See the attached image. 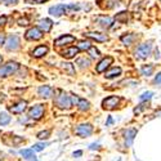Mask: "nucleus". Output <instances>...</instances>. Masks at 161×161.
Wrapping results in <instances>:
<instances>
[{"label": "nucleus", "instance_id": "nucleus-1", "mask_svg": "<svg viewBox=\"0 0 161 161\" xmlns=\"http://www.w3.org/2000/svg\"><path fill=\"white\" fill-rule=\"evenodd\" d=\"M54 103L57 107H59L62 110H70L72 107L71 97L63 90H57V96L54 97Z\"/></svg>", "mask_w": 161, "mask_h": 161}, {"label": "nucleus", "instance_id": "nucleus-2", "mask_svg": "<svg viewBox=\"0 0 161 161\" xmlns=\"http://www.w3.org/2000/svg\"><path fill=\"white\" fill-rule=\"evenodd\" d=\"M19 69V64L17 62H8L0 67V77H7L13 75Z\"/></svg>", "mask_w": 161, "mask_h": 161}, {"label": "nucleus", "instance_id": "nucleus-3", "mask_svg": "<svg viewBox=\"0 0 161 161\" xmlns=\"http://www.w3.org/2000/svg\"><path fill=\"white\" fill-rule=\"evenodd\" d=\"M151 50H152V44L151 42L148 43H144V44H141L138 48H137V52H136V56L141 59H144L147 58L150 54H151Z\"/></svg>", "mask_w": 161, "mask_h": 161}, {"label": "nucleus", "instance_id": "nucleus-4", "mask_svg": "<svg viewBox=\"0 0 161 161\" xmlns=\"http://www.w3.org/2000/svg\"><path fill=\"white\" fill-rule=\"evenodd\" d=\"M120 97H116V96H111V97H107L106 99H103L102 102V106L104 110H114L119 106L120 103Z\"/></svg>", "mask_w": 161, "mask_h": 161}, {"label": "nucleus", "instance_id": "nucleus-5", "mask_svg": "<svg viewBox=\"0 0 161 161\" xmlns=\"http://www.w3.org/2000/svg\"><path fill=\"white\" fill-rule=\"evenodd\" d=\"M44 106L43 104H35L29 110V116L34 120H40L44 116Z\"/></svg>", "mask_w": 161, "mask_h": 161}, {"label": "nucleus", "instance_id": "nucleus-6", "mask_svg": "<svg viewBox=\"0 0 161 161\" xmlns=\"http://www.w3.org/2000/svg\"><path fill=\"white\" fill-rule=\"evenodd\" d=\"M92 131H93V126L90 124H81V125H79L75 129V133L77 134L79 137H83V138L89 137L92 134Z\"/></svg>", "mask_w": 161, "mask_h": 161}, {"label": "nucleus", "instance_id": "nucleus-7", "mask_svg": "<svg viewBox=\"0 0 161 161\" xmlns=\"http://www.w3.org/2000/svg\"><path fill=\"white\" fill-rule=\"evenodd\" d=\"M5 48H7V50H17L19 48V36L18 35H10V36H8Z\"/></svg>", "mask_w": 161, "mask_h": 161}, {"label": "nucleus", "instance_id": "nucleus-8", "mask_svg": "<svg viewBox=\"0 0 161 161\" xmlns=\"http://www.w3.org/2000/svg\"><path fill=\"white\" fill-rule=\"evenodd\" d=\"M25 37L27 40H40L43 37V31L39 27H31L27 32H26Z\"/></svg>", "mask_w": 161, "mask_h": 161}, {"label": "nucleus", "instance_id": "nucleus-9", "mask_svg": "<svg viewBox=\"0 0 161 161\" xmlns=\"http://www.w3.org/2000/svg\"><path fill=\"white\" fill-rule=\"evenodd\" d=\"M75 42V36L72 35H62L58 39L54 40V44L57 47H62V45H67V44H72Z\"/></svg>", "mask_w": 161, "mask_h": 161}, {"label": "nucleus", "instance_id": "nucleus-10", "mask_svg": "<svg viewBox=\"0 0 161 161\" xmlns=\"http://www.w3.org/2000/svg\"><path fill=\"white\" fill-rule=\"evenodd\" d=\"M112 62H114V58H112V57H106V58H103V59L97 64L96 71H97L98 74L104 72V71H106V69H108L110 64H111Z\"/></svg>", "mask_w": 161, "mask_h": 161}, {"label": "nucleus", "instance_id": "nucleus-11", "mask_svg": "<svg viewBox=\"0 0 161 161\" xmlns=\"http://www.w3.org/2000/svg\"><path fill=\"white\" fill-rule=\"evenodd\" d=\"M26 107H27V102H26V101H19V102H17L16 104L10 106V107H9V111H10L12 114L18 115V114H22V112L26 110Z\"/></svg>", "mask_w": 161, "mask_h": 161}, {"label": "nucleus", "instance_id": "nucleus-12", "mask_svg": "<svg viewBox=\"0 0 161 161\" xmlns=\"http://www.w3.org/2000/svg\"><path fill=\"white\" fill-rule=\"evenodd\" d=\"M84 35H85V37L96 40V42H99V43H104V42L108 40V36H107L106 34H101V32H86Z\"/></svg>", "mask_w": 161, "mask_h": 161}, {"label": "nucleus", "instance_id": "nucleus-13", "mask_svg": "<svg viewBox=\"0 0 161 161\" xmlns=\"http://www.w3.org/2000/svg\"><path fill=\"white\" fill-rule=\"evenodd\" d=\"M96 22L101 26V27H103V29H110L112 26L114 19L111 17H107V16H98L96 18Z\"/></svg>", "mask_w": 161, "mask_h": 161}, {"label": "nucleus", "instance_id": "nucleus-14", "mask_svg": "<svg viewBox=\"0 0 161 161\" xmlns=\"http://www.w3.org/2000/svg\"><path fill=\"white\" fill-rule=\"evenodd\" d=\"M66 12H67V8L63 4H58V5H54V7L49 8V13L52 16H54V17H61L62 14H64Z\"/></svg>", "mask_w": 161, "mask_h": 161}, {"label": "nucleus", "instance_id": "nucleus-15", "mask_svg": "<svg viewBox=\"0 0 161 161\" xmlns=\"http://www.w3.org/2000/svg\"><path fill=\"white\" fill-rule=\"evenodd\" d=\"M49 52V48L47 45H39L32 50V57L35 58H40V57H44L47 53Z\"/></svg>", "mask_w": 161, "mask_h": 161}, {"label": "nucleus", "instance_id": "nucleus-16", "mask_svg": "<svg viewBox=\"0 0 161 161\" xmlns=\"http://www.w3.org/2000/svg\"><path fill=\"white\" fill-rule=\"evenodd\" d=\"M74 102L76 103L77 108H79V110H81V111H88V110L90 108V103H89L88 101L83 99V98H77V97H75V98H74Z\"/></svg>", "mask_w": 161, "mask_h": 161}, {"label": "nucleus", "instance_id": "nucleus-17", "mask_svg": "<svg viewBox=\"0 0 161 161\" xmlns=\"http://www.w3.org/2000/svg\"><path fill=\"white\" fill-rule=\"evenodd\" d=\"M37 93H39V96L43 97V98H50L53 94V89L48 85H43L37 89Z\"/></svg>", "mask_w": 161, "mask_h": 161}, {"label": "nucleus", "instance_id": "nucleus-18", "mask_svg": "<svg viewBox=\"0 0 161 161\" xmlns=\"http://www.w3.org/2000/svg\"><path fill=\"white\" fill-rule=\"evenodd\" d=\"M52 26H53V22L49 18H44L39 22V29L43 32H49L52 30Z\"/></svg>", "mask_w": 161, "mask_h": 161}, {"label": "nucleus", "instance_id": "nucleus-19", "mask_svg": "<svg viewBox=\"0 0 161 161\" xmlns=\"http://www.w3.org/2000/svg\"><path fill=\"white\" fill-rule=\"evenodd\" d=\"M137 136V129H128L125 131V142H126V146H131L133 144V141H134V137Z\"/></svg>", "mask_w": 161, "mask_h": 161}, {"label": "nucleus", "instance_id": "nucleus-20", "mask_svg": "<svg viewBox=\"0 0 161 161\" xmlns=\"http://www.w3.org/2000/svg\"><path fill=\"white\" fill-rule=\"evenodd\" d=\"M77 53H79L77 47H70V48H67L66 50L62 52V56L64 58H67V59H70V58H74L77 54Z\"/></svg>", "mask_w": 161, "mask_h": 161}, {"label": "nucleus", "instance_id": "nucleus-21", "mask_svg": "<svg viewBox=\"0 0 161 161\" xmlns=\"http://www.w3.org/2000/svg\"><path fill=\"white\" fill-rule=\"evenodd\" d=\"M136 39H137V35H134V34H126L120 37V40H121L123 44H125V45H131Z\"/></svg>", "mask_w": 161, "mask_h": 161}, {"label": "nucleus", "instance_id": "nucleus-22", "mask_svg": "<svg viewBox=\"0 0 161 161\" xmlns=\"http://www.w3.org/2000/svg\"><path fill=\"white\" fill-rule=\"evenodd\" d=\"M21 155L26 158V161H39L36 158V156L34 155V151L32 150H22L21 151Z\"/></svg>", "mask_w": 161, "mask_h": 161}, {"label": "nucleus", "instance_id": "nucleus-23", "mask_svg": "<svg viewBox=\"0 0 161 161\" xmlns=\"http://www.w3.org/2000/svg\"><path fill=\"white\" fill-rule=\"evenodd\" d=\"M120 74H121V69H120V67H114L112 70L106 72V77L107 79H114V77H117Z\"/></svg>", "mask_w": 161, "mask_h": 161}, {"label": "nucleus", "instance_id": "nucleus-24", "mask_svg": "<svg viewBox=\"0 0 161 161\" xmlns=\"http://www.w3.org/2000/svg\"><path fill=\"white\" fill-rule=\"evenodd\" d=\"M115 19L120 23H126L129 21V16H128V12H120L119 14L115 17Z\"/></svg>", "mask_w": 161, "mask_h": 161}, {"label": "nucleus", "instance_id": "nucleus-25", "mask_svg": "<svg viewBox=\"0 0 161 161\" xmlns=\"http://www.w3.org/2000/svg\"><path fill=\"white\" fill-rule=\"evenodd\" d=\"M141 72H142V75H144V76H151V75L153 74V66H152V64H146V66H143L142 69H141Z\"/></svg>", "mask_w": 161, "mask_h": 161}, {"label": "nucleus", "instance_id": "nucleus-26", "mask_svg": "<svg viewBox=\"0 0 161 161\" xmlns=\"http://www.w3.org/2000/svg\"><path fill=\"white\" fill-rule=\"evenodd\" d=\"M90 43L88 42V40H80V42L77 43V49L79 50H89L90 48Z\"/></svg>", "mask_w": 161, "mask_h": 161}, {"label": "nucleus", "instance_id": "nucleus-27", "mask_svg": "<svg viewBox=\"0 0 161 161\" xmlns=\"http://www.w3.org/2000/svg\"><path fill=\"white\" fill-rule=\"evenodd\" d=\"M9 123H10V116L7 112H2V114H0V125L4 126L7 124H9Z\"/></svg>", "mask_w": 161, "mask_h": 161}, {"label": "nucleus", "instance_id": "nucleus-28", "mask_svg": "<svg viewBox=\"0 0 161 161\" xmlns=\"http://www.w3.org/2000/svg\"><path fill=\"white\" fill-rule=\"evenodd\" d=\"M76 64H79L80 69H85V67H88L90 63H89V59H86L85 57H81V58L76 59Z\"/></svg>", "mask_w": 161, "mask_h": 161}, {"label": "nucleus", "instance_id": "nucleus-29", "mask_svg": "<svg viewBox=\"0 0 161 161\" xmlns=\"http://www.w3.org/2000/svg\"><path fill=\"white\" fill-rule=\"evenodd\" d=\"M88 53L90 54V57H92V58H98V57L101 56L99 50H98L96 47H90V48H89V50H88Z\"/></svg>", "mask_w": 161, "mask_h": 161}, {"label": "nucleus", "instance_id": "nucleus-30", "mask_svg": "<svg viewBox=\"0 0 161 161\" xmlns=\"http://www.w3.org/2000/svg\"><path fill=\"white\" fill-rule=\"evenodd\" d=\"M63 70L69 72V75H74V72H75L72 63H63Z\"/></svg>", "mask_w": 161, "mask_h": 161}, {"label": "nucleus", "instance_id": "nucleus-31", "mask_svg": "<svg viewBox=\"0 0 161 161\" xmlns=\"http://www.w3.org/2000/svg\"><path fill=\"white\" fill-rule=\"evenodd\" d=\"M49 136H50V131L49 130H44V131H40L37 134V138L39 139H47Z\"/></svg>", "mask_w": 161, "mask_h": 161}, {"label": "nucleus", "instance_id": "nucleus-32", "mask_svg": "<svg viewBox=\"0 0 161 161\" xmlns=\"http://www.w3.org/2000/svg\"><path fill=\"white\" fill-rule=\"evenodd\" d=\"M47 146H48V143H36V144H34V151H43Z\"/></svg>", "mask_w": 161, "mask_h": 161}, {"label": "nucleus", "instance_id": "nucleus-33", "mask_svg": "<svg viewBox=\"0 0 161 161\" xmlns=\"http://www.w3.org/2000/svg\"><path fill=\"white\" fill-rule=\"evenodd\" d=\"M152 96H153V94H152L151 92H146V93H143V94L139 97V99H141V101H148V99L152 98Z\"/></svg>", "mask_w": 161, "mask_h": 161}, {"label": "nucleus", "instance_id": "nucleus-34", "mask_svg": "<svg viewBox=\"0 0 161 161\" xmlns=\"http://www.w3.org/2000/svg\"><path fill=\"white\" fill-rule=\"evenodd\" d=\"M18 25H19V26H27V25H29V19L26 18V17H25V18H19V19H18Z\"/></svg>", "mask_w": 161, "mask_h": 161}, {"label": "nucleus", "instance_id": "nucleus-35", "mask_svg": "<svg viewBox=\"0 0 161 161\" xmlns=\"http://www.w3.org/2000/svg\"><path fill=\"white\" fill-rule=\"evenodd\" d=\"M146 107H148V106H147V104H141L139 107H137V108H134V114H137V115H138L142 110H144V108H146Z\"/></svg>", "mask_w": 161, "mask_h": 161}, {"label": "nucleus", "instance_id": "nucleus-36", "mask_svg": "<svg viewBox=\"0 0 161 161\" xmlns=\"http://www.w3.org/2000/svg\"><path fill=\"white\" fill-rule=\"evenodd\" d=\"M44 2H48V0H26V3H30V4H42Z\"/></svg>", "mask_w": 161, "mask_h": 161}, {"label": "nucleus", "instance_id": "nucleus-37", "mask_svg": "<svg viewBox=\"0 0 161 161\" xmlns=\"http://www.w3.org/2000/svg\"><path fill=\"white\" fill-rule=\"evenodd\" d=\"M5 23H7V17L5 16H2V17H0V27H3Z\"/></svg>", "mask_w": 161, "mask_h": 161}, {"label": "nucleus", "instance_id": "nucleus-38", "mask_svg": "<svg viewBox=\"0 0 161 161\" xmlns=\"http://www.w3.org/2000/svg\"><path fill=\"white\" fill-rule=\"evenodd\" d=\"M155 84H161V72L156 75V77H155Z\"/></svg>", "mask_w": 161, "mask_h": 161}, {"label": "nucleus", "instance_id": "nucleus-39", "mask_svg": "<svg viewBox=\"0 0 161 161\" xmlns=\"http://www.w3.org/2000/svg\"><path fill=\"white\" fill-rule=\"evenodd\" d=\"M4 40H5V35L3 32H0V45L4 44Z\"/></svg>", "mask_w": 161, "mask_h": 161}, {"label": "nucleus", "instance_id": "nucleus-40", "mask_svg": "<svg viewBox=\"0 0 161 161\" xmlns=\"http://www.w3.org/2000/svg\"><path fill=\"white\" fill-rule=\"evenodd\" d=\"M98 146H99L98 143H93V144H90L89 148H90V150H96V148H98Z\"/></svg>", "mask_w": 161, "mask_h": 161}, {"label": "nucleus", "instance_id": "nucleus-41", "mask_svg": "<svg viewBox=\"0 0 161 161\" xmlns=\"http://www.w3.org/2000/svg\"><path fill=\"white\" fill-rule=\"evenodd\" d=\"M18 0H5V3L7 4H17Z\"/></svg>", "mask_w": 161, "mask_h": 161}, {"label": "nucleus", "instance_id": "nucleus-42", "mask_svg": "<svg viewBox=\"0 0 161 161\" xmlns=\"http://www.w3.org/2000/svg\"><path fill=\"white\" fill-rule=\"evenodd\" d=\"M81 155H83L81 151H76V152H74V156H75V157H79V156H81Z\"/></svg>", "mask_w": 161, "mask_h": 161}, {"label": "nucleus", "instance_id": "nucleus-43", "mask_svg": "<svg viewBox=\"0 0 161 161\" xmlns=\"http://www.w3.org/2000/svg\"><path fill=\"white\" fill-rule=\"evenodd\" d=\"M112 123V117H108V120H107V125H110Z\"/></svg>", "mask_w": 161, "mask_h": 161}, {"label": "nucleus", "instance_id": "nucleus-44", "mask_svg": "<svg viewBox=\"0 0 161 161\" xmlns=\"http://www.w3.org/2000/svg\"><path fill=\"white\" fill-rule=\"evenodd\" d=\"M2 62H3V57L0 56V64H2Z\"/></svg>", "mask_w": 161, "mask_h": 161}, {"label": "nucleus", "instance_id": "nucleus-45", "mask_svg": "<svg viewBox=\"0 0 161 161\" xmlns=\"http://www.w3.org/2000/svg\"><path fill=\"white\" fill-rule=\"evenodd\" d=\"M3 2H5V0H0V3H3Z\"/></svg>", "mask_w": 161, "mask_h": 161}, {"label": "nucleus", "instance_id": "nucleus-46", "mask_svg": "<svg viewBox=\"0 0 161 161\" xmlns=\"http://www.w3.org/2000/svg\"><path fill=\"white\" fill-rule=\"evenodd\" d=\"M0 161H2V160H0Z\"/></svg>", "mask_w": 161, "mask_h": 161}]
</instances>
